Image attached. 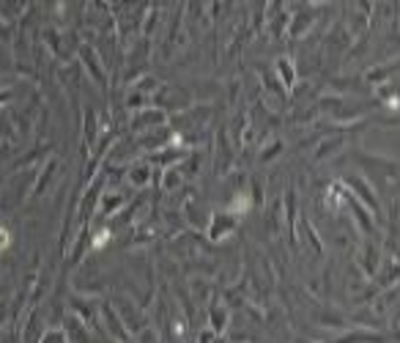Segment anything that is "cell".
Listing matches in <instances>:
<instances>
[{
	"label": "cell",
	"mask_w": 400,
	"mask_h": 343,
	"mask_svg": "<svg viewBox=\"0 0 400 343\" xmlns=\"http://www.w3.org/2000/svg\"><path fill=\"white\" fill-rule=\"evenodd\" d=\"M6 242H8V236H6V233H0V247H3Z\"/></svg>",
	"instance_id": "1"
}]
</instances>
